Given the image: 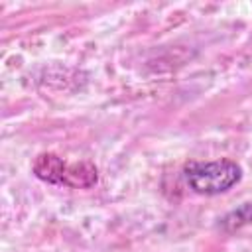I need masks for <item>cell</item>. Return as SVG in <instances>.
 I'll list each match as a JSON object with an SVG mask.
<instances>
[{
  "mask_svg": "<svg viewBox=\"0 0 252 252\" xmlns=\"http://www.w3.org/2000/svg\"><path fill=\"white\" fill-rule=\"evenodd\" d=\"M67 171H69V163H65L55 154H39L37 159L33 161V173L39 179L49 181V183H61V185H65Z\"/></svg>",
  "mask_w": 252,
  "mask_h": 252,
  "instance_id": "7a4b0ae2",
  "label": "cell"
},
{
  "mask_svg": "<svg viewBox=\"0 0 252 252\" xmlns=\"http://www.w3.org/2000/svg\"><path fill=\"white\" fill-rule=\"evenodd\" d=\"M242 169L232 159L191 161L185 167V179L195 193L219 195L240 181Z\"/></svg>",
  "mask_w": 252,
  "mask_h": 252,
  "instance_id": "6da1fadb",
  "label": "cell"
}]
</instances>
